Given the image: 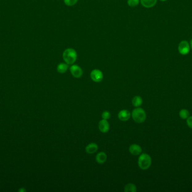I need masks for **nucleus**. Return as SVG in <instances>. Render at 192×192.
I'll return each instance as SVG.
<instances>
[{
    "label": "nucleus",
    "instance_id": "f257e3e1",
    "mask_svg": "<svg viewBox=\"0 0 192 192\" xmlns=\"http://www.w3.org/2000/svg\"><path fill=\"white\" fill-rule=\"evenodd\" d=\"M63 59L68 65H72L75 63L78 58L77 53L73 49H67L63 51Z\"/></svg>",
    "mask_w": 192,
    "mask_h": 192
},
{
    "label": "nucleus",
    "instance_id": "f03ea898",
    "mask_svg": "<svg viewBox=\"0 0 192 192\" xmlns=\"http://www.w3.org/2000/svg\"><path fill=\"white\" fill-rule=\"evenodd\" d=\"M131 116L132 117L133 120L136 123H142L144 122L146 120V113L143 109L141 108H136L133 110L131 113Z\"/></svg>",
    "mask_w": 192,
    "mask_h": 192
},
{
    "label": "nucleus",
    "instance_id": "7ed1b4c3",
    "mask_svg": "<svg viewBox=\"0 0 192 192\" xmlns=\"http://www.w3.org/2000/svg\"><path fill=\"white\" fill-rule=\"evenodd\" d=\"M152 164L151 156L147 153H142L139 156L138 160L139 167L143 170L148 169Z\"/></svg>",
    "mask_w": 192,
    "mask_h": 192
},
{
    "label": "nucleus",
    "instance_id": "20e7f679",
    "mask_svg": "<svg viewBox=\"0 0 192 192\" xmlns=\"http://www.w3.org/2000/svg\"><path fill=\"white\" fill-rule=\"evenodd\" d=\"M90 76L92 80L95 82H101L104 79L103 73L100 69H95L92 70Z\"/></svg>",
    "mask_w": 192,
    "mask_h": 192
},
{
    "label": "nucleus",
    "instance_id": "39448f33",
    "mask_svg": "<svg viewBox=\"0 0 192 192\" xmlns=\"http://www.w3.org/2000/svg\"><path fill=\"white\" fill-rule=\"evenodd\" d=\"M70 71L72 76L76 79L80 78L83 73L82 68L76 64L74 65L72 64V66L70 67Z\"/></svg>",
    "mask_w": 192,
    "mask_h": 192
},
{
    "label": "nucleus",
    "instance_id": "423d86ee",
    "mask_svg": "<svg viewBox=\"0 0 192 192\" xmlns=\"http://www.w3.org/2000/svg\"><path fill=\"white\" fill-rule=\"evenodd\" d=\"M178 50L182 55H187L190 51V46L189 43L185 40L181 41L178 46Z\"/></svg>",
    "mask_w": 192,
    "mask_h": 192
},
{
    "label": "nucleus",
    "instance_id": "0eeeda50",
    "mask_svg": "<svg viewBox=\"0 0 192 192\" xmlns=\"http://www.w3.org/2000/svg\"><path fill=\"white\" fill-rule=\"evenodd\" d=\"M99 130L102 133H106L110 130V124L107 120L102 119L98 123Z\"/></svg>",
    "mask_w": 192,
    "mask_h": 192
},
{
    "label": "nucleus",
    "instance_id": "6e6552de",
    "mask_svg": "<svg viewBox=\"0 0 192 192\" xmlns=\"http://www.w3.org/2000/svg\"><path fill=\"white\" fill-rule=\"evenodd\" d=\"M131 117V113L127 109L120 110L118 113V118L121 121H127Z\"/></svg>",
    "mask_w": 192,
    "mask_h": 192
},
{
    "label": "nucleus",
    "instance_id": "1a4fd4ad",
    "mask_svg": "<svg viewBox=\"0 0 192 192\" xmlns=\"http://www.w3.org/2000/svg\"><path fill=\"white\" fill-rule=\"evenodd\" d=\"M129 152L133 156H138L141 154L142 152V149L140 145L133 144L130 145L129 149Z\"/></svg>",
    "mask_w": 192,
    "mask_h": 192
},
{
    "label": "nucleus",
    "instance_id": "9d476101",
    "mask_svg": "<svg viewBox=\"0 0 192 192\" xmlns=\"http://www.w3.org/2000/svg\"><path fill=\"white\" fill-rule=\"evenodd\" d=\"M98 149V147L97 144L91 143L85 147V151L88 154H93L97 151Z\"/></svg>",
    "mask_w": 192,
    "mask_h": 192
},
{
    "label": "nucleus",
    "instance_id": "9b49d317",
    "mask_svg": "<svg viewBox=\"0 0 192 192\" xmlns=\"http://www.w3.org/2000/svg\"><path fill=\"white\" fill-rule=\"evenodd\" d=\"M96 160L98 164H104L107 160V155L104 151H101L97 154L96 157Z\"/></svg>",
    "mask_w": 192,
    "mask_h": 192
},
{
    "label": "nucleus",
    "instance_id": "f8f14e48",
    "mask_svg": "<svg viewBox=\"0 0 192 192\" xmlns=\"http://www.w3.org/2000/svg\"><path fill=\"white\" fill-rule=\"evenodd\" d=\"M143 6L146 8H151L154 6L157 3V0H141Z\"/></svg>",
    "mask_w": 192,
    "mask_h": 192
},
{
    "label": "nucleus",
    "instance_id": "ddd939ff",
    "mask_svg": "<svg viewBox=\"0 0 192 192\" xmlns=\"http://www.w3.org/2000/svg\"><path fill=\"white\" fill-rule=\"evenodd\" d=\"M69 68V66L66 63H60L57 66V70L59 73H65Z\"/></svg>",
    "mask_w": 192,
    "mask_h": 192
},
{
    "label": "nucleus",
    "instance_id": "4468645a",
    "mask_svg": "<svg viewBox=\"0 0 192 192\" xmlns=\"http://www.w3.org/2000/svg\"><path fill=\"white\" fill-rule=\"evenodd\" d=\"M132 102L134 107L136 108L139 107L143 103V99L140 96H136L133 98Z\"/></svg>",
    "mask_w": 192,
    "mask_h": 192
},
{
    "label": "nucleus",
    "instance_id": "2eb2a0df",
    "mask_svg": "<svg viewBox=\"0 0 192 192\" xmlns=\"http://www.w3.org/2000/svg\"><path fill=\"white\" fill-rule=\"evenodd\" d=\"M124 191L125 192H136L137 191V186L133 183H128L125 186Z\"/></svg>",
    "mask_w": 192,
    "mask_h": 192
},
{
    "label": "nucleus",
    "instance_id": "dca6fc26",
    "mask_svg": "<svg viewBox=\"0 0 192 192\" xmlns=\"http://www.w3.org/2000/svg\"><path fill=\"white\" fill-rule=\"evenodd\" d=\"M179 116L183 120L187 119L190 116L189 111L186 109H183L180 110L179 112Z\"/></svg>",
    "mask_w": 192,
    "mask_h": 192
},
{
    "label": "nucleus",
    "instance_id": "f3484780",
    "mask_svg": "<svg viewBox=\"0 0 192 192\" xmlns=\"http://www.w3.org/2000/svg\"><path fill=\"white\" fill-rule=\"evenodd\" d=\"M139 0H128V4L129 6L136 7L138 5Z\"/></svg>",
    "mask_w": 192,
    "mask_h": 192
},
{
    "label": "nucleus",
    "instance_id": "a211bd4d",
    "mask_svg": "<svg viewBox=\"0 0 192 192\" xmlns=\"http://www.w3.org/2000/svg\"><path fill=\"white\" fill-rule=\"evenodd\" d=\"M78 0H63L64 3L68 6H72L77 3Z\"/></svg>",
    "mask_w": 192,
    "mask_h": 192
},
{
    "label": "nucleus",
    "instance_id": "6ab92c4d",
    "mask_svg": "<svg viewBox=\"0 0 192 192\" xmlns=\"http://www.w3.org/2000/svg\"><path fill=\"white\" fill-rule=\"evenodd\" d=\"M110 113L109 112H108V111H104L102 113V119L108 120V119H110Z\"/></svg>",
    "mask_w": 192,
    "mask_h": 192
},
{
    "label": "nucleus",
    "instance_id": "aec40b11",
    "mask_svg": "<svg viewBox=\"0 0 192 192\" xmlns=\"http://www.w3.org/2000/svg\"><path fill=\"white\" fill-rule=\"evenodd\" d=\"M186 124L189 128L192 129V116H189L186 119Z\"/></svg>",
    "mask_w": 192,
    "mask_h": 192
},
{
    "label": "nucleus",
    "instance_id": "412c9836",
    "mask_svg": "<svg viewBox=\"0 0 192 192\" xmlns=\"http://www.w3.org/2000/svg\"><path fill=\"white\" fill-rule=\"evenodd\" d=\"M19 191L20 192H25V191H26V190H25V189H20V190H19Z\"/></svg>",
    "mask_w": 192,
    "mask_h": 192
},
{
    "label": "nucleus",
    "instance_id": "4be33fe9",
    "mask_svg": "<svg viewBox=\"0 0 192 192\" xmlns=\"http://www.w3.org/2000/svg\"><path fill=\"white\" fill-rule=\"evenodd\" d=\"M190 46H191V48H192V40L190 41Z\"/></svg>",
    "mask_w": 192,
    "mask_h": 192
},
{
    "label": "nucleus",
    "instance_id": "5701e85b",
    "mask_svg": "<svg viewBox=\"0 0 192 192\" xmlns=\"http://www.w3.org/2000/svg\"><path fill=\"white\" fill-rule=\"evenodd\" d=\"M161 1H167V0H160Z\"/></svg>",
    "mask_w": 192,
    "mask_h": 192
}]
</instances>
